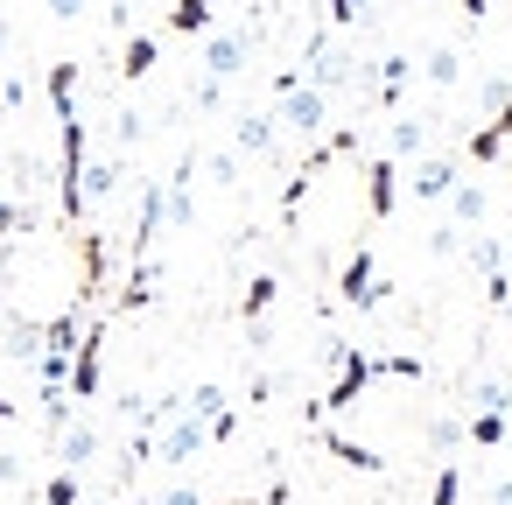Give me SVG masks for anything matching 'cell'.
Here are the masks:
<instances>
[{"label": "cell", "instance_id": "603a6c76", "mask_svg": "<svg viewBox=\"0 0 512 505\" xmlns=\"http://www.w3.org/2000/svg\"><path fill=\"white\" fill-rule=\"evenodd\" d=\"M162 29H169V36H204V29H211V0H176Z\"/></svg>", "mask_w": 512, "mask_h": 505}, {"label": "cell", "instance_id": "4dcf8cb0", "mask_svg": "<svg viewBox=\"0 0 512 505\" xmlns=\"http://www.w3.org/2000/svg\"><path fill=\"white\" fill-rule=\"evenodd\" d=\"M358 22H372V0H330V29H337V36L358 29Z\"/></svg>", "mask_w": 512, "mask_h": 505}, {"label": "cell", "instance_id": "8d00e7d4", "mask_svg": "<svg viewBox=\"0 0 512 505\" xmlns=\"http://www.w3.org/2000/svg\"><path fill=\"white\" fill-rule=\"evenodd\" d=\"M0 484H22V463L15 456H0Z\"/></svg>", "mask_w": 512, "mask_h": 505}, {"label": "cell", "instance_id": "5b68a950", "mask_svg": "<svg viewBox=\"0 0 512 505\" xmlns=\"http://www.w3.org/2000/svg\"><path fill=\"white\" fill-rule=\"evenodd\" d=\"M337 295H344V309H386V281H379V260H372V246H358V253L344 260V274H337Z\"/></svg>", "mask_w": 512, "mask_h": 505}, {"label": "cell", "instance_id": "9c48e42d", "mask_svg": "<svg viewBox=\"0 0 512 505\" xmlns=\"http://www.w3.org/2000/svg\"><path fill=\"white\" fill-rule=\"evenodd\" d=\"M120 183H127V162H120V155L85 162V176H78V204H85V218H92L99 204H113V197H120Z\"/></svg>", "mask_w": 512, "mask_h": 505}, {"label": "cell", "instance_id": "e575fe53", "mask_svg": "<svg viewBox=\"0 0 512 505\" xmlns=\"http://www.w3.org/2000/svg\"><path fill=\"white\" fill-rule=\"evenodd\" d=\"M148 505H211V498H204L197 484H169V491H162V498H148Z\"/></svg>", "mask_w": 512, "mask_h": 505}, {"label": "cell", "instance_id": "484cf974", "mask_svg": "<svg viewBox=\"0 0 512 505\" xmlns=\"http://www.w3.org/2000/svg\"><path fill=\"white\" fill-rule=\"evenodd\" d=\"M141 134H148V113H141V106H120V113H113V148L127 155V148H141Z\"/></svg>", "mask_w": 512, "mask_h": 505}, {"label": "cell", "instance_id": "ba28073f", "mask_svg": "<svg viewBox=\"0 0 512 505\" xmlns=\"http://www.w3.org/2000/svg\"><path fill=\"white\" fill-rule=\"evenodd\" d=\"M428 134H435V113H393V120H386V162L428 155Z\"/></svg>", "mask_w": 512, "mask_h": 505}, {"label": "cell", "instance_id": "52a82bcc", "mask_svg": "<svg viewBox=\"0 0 512 505\" xmlns=\"http://www.w3.org/2000/svg\"><path fill=\"white\" fill-rule=\"evenodd\" d=\"M246 57H253V43H246V29H211V36H204V78H218V85H232V78L246 71Z\"/></svg>", "mask_w": 512, "mask_h": 505}, {"label": "cell", "instance_id": "74e56055", "mask_svg": "<svg viewBox=\"0 0 512 505\" xmlns=\"http://www.w3.org/2000/svg\"><path fill=\"white\" fill-rule=\"evenodd\" d=\"M0 421H15V400H8V393H0Z\"/></svg>", "mask_w": 512, "mask_h": 505}, {"label": "cell", "instance_id": "4fadbf2b", "mask_svg": "<svg viewBox=\"0 0 512 505\" xmlns=\"http://www.w3.org/2000/svg\"><path fill=\"white\" fill-rule=\"evenodd\" d=\"M43 183H57V169H50L36 148H15V155H8V190H15V204H29Z\"/></svg>", "mask_w": 512, "mask_h": 505}, {"label": "cell", "instance_id": "7402d4cb", "mask_svg": "<svg viewBox=\"0 0 512 505\" xmlns=\"http://www.w3.org/2000/svg\"><path fill=\"white\" fill-rule=\"evenodd\" d=\"M512 435V414H463V442H477V449H498Z\"/></svg>", "mask_w": 512, "mask_h": 505}, {"label": "cell", "instance_id": "f35d334b", "mask_svg": "<svg viewBox=\"0 0 512 505\" xmlns=\"http://www.w3.org/2000/svg\"><path fill=\"white\" fill-rule=\"evenodd\" d=\"M463 15H470V22H477V15H484V0H463Z\"/></svg>", "mask_w": 512, "mask_h": 505}, {"label": "cell", "instance_id": "d590c367", "mask_svg": "<svg viewBox=\"0 0 512 505\" xmlns=\"http://www.w3.org/2000/svg\"><path fill=\"white\" fill-rule=\"evenodd\" d=\"M85 8H92V0H50V15H57V22H78Z\"/></svg>", "mask_w": 512, "mask_h": 505}, {"label": "cell", "instance_id": "e0dca14e", "mask_svg": "<svg viewBox=\"0 0 512 505\" xmlns=\"http://www.w3.org/2000/svg\"><path fill=\"white\" fill-rule=\"evenodd\" d=\"M470 414H512V379H463Z\"/></svg>", "mask_w": 512, "mask_h": 505}, {"label": "cell", "instance_id": "30bf717a", "mask_svg": "<svg viewBox=\"0 0 512 505\" xmlns=\"http://www.w3.org/2000/svg\"><path fill=\"white\" fill-rule=\"evenodd\" d=\"M0 351H8L15 365H36L43 358V316H22V309H0Z\"/></svg>", "mask_w": 512, "mask_h": 505}, {"label": "cell", "instance_id": "ffe728a7", "mask_svg": "<svg viewBox=\"0 0 512 505\" xmlns=\"http://www.w3.org/2000/svg\"><path fill=\"white\" fill-rule=\"evenodd\" d=\"M155 64H162V43H155V36H127V50H120V78L141 85Z\"/></svg>", "mask_w": 512, "mask_h": 505}, {"label": "cell", "instance_id": "2e32d148", "mask_svg": "<svg viewBox=\"0 0 512 505\" xmlns=\"http://www.w3.org/2000/svg\"><path fill=\"white\" fill-rule=\"evenodd\" d=\"M463 260H470V274L498 281V274H505V239H498V232H470V239H463Z\"/></svg>", "mask_w": 512, "mask_h": 505}, {"label": "cell", "instance_id": "3957f363", "mask_svg": "<svg viewBox=\"0 0 512 505\" xmlns=\"http://www.w3.org/2000/svg\"><path fill=\"white\" fill-rule=\"evenodd\" d=\"M372 379H379V372H372V351L337 344V379H330V393L309 407V421H316V414H344V407H358V393H365Z\"/></svg>", "mask_w": 512, "mask_h": 505}, {"label": "cell", "instance_id": "836d02e7", "mask_svg": "<svg viewBox=\"0 0 512 505\" xmlns=\"http://www.w3.org/2000/svg\"><path fill=\"white\" fill-rule=\"evenodd\" d=\"M190 106H197V113H218V106H225V85H218V78H197V85H190Z\"/></svg>", "mask_w": 512, "mask_h": 505}, {"label": "cell", "instance_id": "44dd1931", "mask_svg": "<svg viewBox=\"0 0 512 505\" xmlns=\"http://www.w3.org/2000/svg\"><path fill=\"white\" fill-rule=\"evenodd\" d=\"M323 449H330L337 463H351V470H365V477H379V470H386V456H379V449H365V442H351V435H337V428L323 435Z\"/></svg>", "mask_w": 512, "mask_h": 505}, {"label": "cell", "instance_id": "cb8c5ba5", "mask_svg": "<svg viewBox=\"0 0 512 505\" xmlns=\"http://www.w3.org/2000/svg\"><path fill=\"white\" fill-rule=\"evenodd\" d=\"M225 400H232V393H225L218 379H204V386H190V393H183V407H190L197 421H218V414H225Z\"/></svg>", "mask_w": 512, "mask_h": 505}, {"label": "cell", "instance_id": "d6a6232c", "mask_svg": "<svg viewBox=\"0 0 512 505\" xmlns=\"http://www.w3.org/2000/svg\"><path fill=\"white\" fill-rule=\"evenodd\" d=\"M85 491H78V470H57L50 484H43V505H78Z\"/></svg>", "mask_w": 512, "mask_h": 505}, {"label": "cell", "instance_id": "9a60e30c", "mask_svg": "<svg viewBox=\"0 0 512 505\" xmlns=\"http://www.w3.org/2000/svg\"><path fill=\"white\" fill-rule=\"evenodd\" d=\"M393 176H400V162H386V155L365 162V204H372V218H393V197H400Z\"/></svg>", "mask_w": 512, "mask_h": 505}, {"label": "cell", "instance_id": "6da1fadb", "mask_svg": "<svg viewBox=\"0 0 512 505\" xmlns=\"http://www.w3.org/2000/svg\"><path fill=\"white\" fill-rule=\"evenodd\" d=\"M302 64H309V71H302V85H316L323 99H337V92H351V85H358V92L372 85V71H365V64L351 57V43H344L337 29H316V36H309V57H302Z\"/></svg>", "mask_w": 512, "mask_h": 505}, {"label": "cell", "instance_id": "d6986e66", "mask_svg": "<svg viewBox=\"0 0 512 505\" xmlns=\"http://www.w3.org/2000/svg\"><path fill=\"white\" fill-rule=\"evenodd\" d=\"M505 141H512V99L498 106V120H491V127H477V134H470V162H498V155H505Z\"/></svg>", "mask_w": 512, "mask_h": 505}, {"label": "cell", "instance_id": "d4e9b609", "mask_svg": "<svg viewBox=\"0 0 512 505\" xmlns=\"http://www.w3.org/2000/svg\"><path fill=\"white\" fill-rule=\"evenodd\" d=\"M421 442H428L435 456H449V449L463 442V414H428V428H421Z\"/></svg>", "mask_w": 512, "mask_h": 505}, {"label": "cell", "instance_id": "f1b7e54d", "mask_svg": "<svg viewBox=\"0 0 512 505\" xmlns=\"http://www.w3.org/2000/svg\"><path fill=\"white\" fill-rule=\"evenodd\" d=\"M463 239H470V232H456V225L442 218V225L428 232V260H463Z\"/></svg>", "mask_w": 512, "mask_h": 505}, {"label": "cell", "instance_id": "5bb4252c", "mask_svg": "<svg viewBox=\"0 0 512 505\" xmlns=\"http://www.w3.org/2000/svg\"><path fill=\"white\" fill-rule=\"evenodd\" d=\"M442 204H449V225H456V232H477V225L491 218V197H484V183H470V176H463Z\"/></svg>", "mask_w": 512, "mask_h": 505}, {"label": "cell", "instance_id": "83f0119b", "mask_svg": "<svg viewBox=\"0 0 512 505\" xmlns=\"http://www.w3.org/2000/svg\"><path fill=\"white\" fill-rule=\"evenodd\" d=\"M456 498H463V470H456V456H442V470L428 484V505H456Z\"/></svg>", "mask_w": 512, "mask_h": 505}, {"label": "cell", "instance_id": "4316f807", "mask_svg": "<svg viewBox=\"0 0 512 505\" xmlns=\"http://www.w3.org/2000/svg\"><path fill=\"white\" fill-rule=\"evenodd\" d=\"M274 288H281L274 274H260V281H246V295H239V316H246V323H260V316L274 309Z\"/></svg>", "mask_w": 512, "mask_h": 505}, {"label": "cell", "instance_id": "8992f818", "mask_svg": "<svg viewBox=\"0 0 512 505\" xmlns=\"http://www.w3.org/2000/svg\"><path fill=\"white\" fill-rule=\"evenodd\" d=\"M456 183H463V162L456 155H414V169H407V197L414 204H442Z\"/></svg>", "mask_w": 512, "mask_h": 505}, {"label": "cell", "instance_id": "ab89813d", "mask_svg": "<svg viewBox=\"0 0 512 505\" xmlns=\"http://www.w3.org/2000/svg\"><path fill=\"white\" fill-rule=\"evenodd\" d=\"M505 281H512V239H505Z\"/></svg>", "mask_w": 512, "mask_h": 505}, {"label": "cell", "instance_id": "277c9868", "mask_svg": "<svg viewBox=\"0 0 512 505\" xmlns=\"http://www.w3.org/2000/svg\"><path fill=\"white\" fill-rule=\"evenodd\" d=\"M204 449H211V421H197L190 407L155 428V463H169V470H176V463H197Z\"/></svg>", "mask_w": 512, "mask_h": 505}, {"label": "cell", "instance_id": "7a4b0ae2", "mask_svg": "<svg viewBox=\"0 0 512 505\" xmlns=\"http://www.w3.org/2000/svg\"><path fill=\"white\" fill-rule=\"evenodd\" d=\"M274 99H281V113H274V120H281L288 134L316 141V134L330 127V99H323L316 85H302V71H281V78H274Z\"/></svg>", "mask_w": 512, "mask_h": 505}, {"label": "cell", "instance_id": "1f68e13d", "mask_svg": "<svg viewBox=\"0 0 512 505\" xmlns=\"http://www.w3.org/2000/svg\"><path fill=\"white\" fill-rule=\"evenodd\" d=\"M197 169H211V183H225V190L239 183V155H232V148H218V155H197Z\"/></svg>", "mask_w": 512, "mask_h": 505}, {"label": "cell", "instance_id": "7c38bea8", "mask_svg": "<svg viewBox=\"0 0 512 505\" xmlns=\"http://www.w3.org/2000/svg\"><path fill=\"white\" fill-rule=\"evenodd\" d=\"M274 141H281L274 113H239L232 120V155H274Z\"/></svg>", "mask_w": 512, "mask_h": 505}, {"label": "cell", "instance_id": "ac0fdd59", "mask_svg": "<svg viewBox=\"0 0 512 505\" xmlns=\"http://www.w3.org/2000/svg\"><path fill=\"white\" fill-rule=\"evenodd\" d=\"M421 78H428L435 92H456V85H463V50H456V43H435L428 64H421Z\"/></svg>", "mask_w": 512, "mask_h": 505}, {"label": "cell", "instance_id": "60d3db41", "mask_svg": "<svg viewBox=\"0 0 512 505\" xmlns=\"http://www.w3.org/2000/svg\"><path fill=\"white\" fill-rule=\"evenodd\" d=\"M0 57H8V29H0Z\"/></svg>", "mask_w": 512, "mask_h": 505}, {"label": "cell", "instance_id": "8fae6325", "mask_svg": "<svg viewBox=\"0 0 512 505\" xmlns=\"http://www.w3.org/2000/svg\"><path fill=\"white\" fill-rule=\"evenodd\" d=\"M50 449H57V463H64V470H85V463H99L106 435H99V421H71V428H64Z\"/></svg>", "mask_w": 512, "mask_h": 505}, {"label": "cell", "instance_id": "f546056e", "mask_svg": "<svg viewBox=\"0 0 512 505\" xmlns=\"http://www.w3.org/2000/svg\"><path fill=\"white\" fill-rule=\"evenodd\" d=\"M505 99H512V78H498V71H491V78H477V113H491V120H498V106H505Z\"/></svg>", "mask_w": 512, "mask_h": 505}]
</instances>
